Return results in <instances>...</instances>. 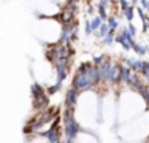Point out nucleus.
I'll return each mask as SVG.
<instances>
[{
    "mask_svg": "<svg viewBox=\"0 0 149 143\" xmlns=\"http://www.w3.org/2000/svg\"><path fill=\"white\" fill-rule=\"evenodd\" d=\"M78 99H79V92L74 91V89H70V91L65 94V100H63L65 108H76Z\"/></svg>",
    "mask_w": 149,
    "mask_h": 143,
    "instance_id": "nucleus-2",
    "label": "nucleus"
},
{
    "mask_svg": "<svg viewBox=\"0 0 149 143\" xmlns=\"http://www.w3.org/2000/svg\"><path fill=\"white\" fill-rule=\"evenodd\" d=\"M74 143H98V138L92 130L81 129V132L76 135V138H74Z\"/></svg>",
    "mask_w": 149,
    "mask_h": 143,
    "instance_id": "nucleus-1",
    "label": "nucleus"
}]
</instances>
